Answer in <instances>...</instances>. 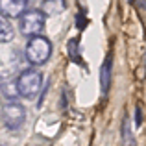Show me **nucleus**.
Wrapping results in <instances>:
<instances>
[{
    "label": "nucleus",
    "instance_id": "nucleus-1",
    "mask_svg": "<svg viewBox=\"0 0 146 146\" xmlns=\"http://www.w3.org/2000/svg\"><path fill=\"white\" fill-rule=\"evenodd\" d=\"M24 56L28 59V63H32L33 67H41L50 59L52 56V43L50 39H46L44 35H35L30 37L26 43Z\"/></svg>",
    "mask_w": 146,
    "mask_h": 146
},
{
    "label": "nucleus",
    "instance_id": "nucleus-2",
    "mask_svg": "<svg viewBox=\"0 0 146 146\" xmlns=\"http://www.w3.org/2000/svg\"><path fill=\"white\" fill-rule=\"evenodd\" d=\"M44 24H46V15L41 9H26L19 17V28H21V33L26 37L41 35Z\"/></svg>",
    "mask_w": 146,
    "mask_h": 146
},
{
    "label": "nucleus",
    "instance_id": "nucleus-3",
    "mask_svg": "<svg viewBox=\"0 0 146 146\" xmlns=\"http://www.w3.org/2000/svg\"><path fill=\"white\" fill-rule=\"evenodd\" d=\"M17 87L22 98L33 100L43 87V74L35 68H28V70L21 72V76L17 78Z\"/></svg>",
    "mask_w": 146,
    "mask_h": 146
},
{
    "label": "nucleus",
    "instance_id": "nucleus-4",
    "mask_svg": "<svg viewBox=\"0 0 146 146\" xmlns=\"http://www.w3.org/2000/svg\"><path fill=\"white\" fill-rule=\"evenodd\" d=\"M26 122V109L19 102H7L2 107V124L9 131H17Z\"/></svg>",
    "mask_w": 146,
    "mask_h": 146
},
{
    "label": "nucleus",
    "instance_id": "nucleus-5",
    "mask_svg": "<svg viewBox=\"0 0 146 146\" xmlns=\"http://www.w3.org/2000/svg\"><path fill=\"white\" fill-rule=\"evenodd\" d=\"M109 85H111V56H107L102 63V68H100V87H102L104 96L109 91Z\"/></svg>",
    "mask_w": 146,
    "mask_h": 146
},
{
    "label": "nucleus",
    "instance_id": "nucleus-6",
    "mask_svg": "<svg viewBox=\"0 0 146 146\" xmlns=\"http://www.w3.org/2000/svg\"><path fill=\"white\" fill-rule=\"evenodd\" d=\"M65 7H67V2L65 0H44L43 4H41V11H43L44 15H52V17H56V15H61L65 11Z\"/></svg>",
    "mask_w": 146,
    "mask_h": 146
},
{
    "label": "nucleus",
    "instance_id": "nucleus-7",
    "mask_svg": "<svg viewBox=\"0 0 146 146\" xmlns=\"http://www.w3.org/2000/svg\"><path fill=\"white\" fill-rule=\"evenodd\" d=\"M122 146H137V141L133 137L128 113H124V118H122Z\"/></svg>",
    "mask_w": 146,
    "mask_h": 146
},
{
    "label": "nucleus",
    "instance_id": "nucleus-8",
    "mask_svg": "<svg viewBox=\"0 0 146 146\" xmlns=\"http://www.w3.org/2000/svg\"><path fill=\"white\" fill-rule=\"evenodd\" d=\"M24 4H19L15 2V0H2V15L6 17V15H19L21 17L22 13H24Z\"/></svg>",
    "mask_w": 146,
    "mask_h": 146
},
{
    "label": "nucleus",
    "instance_id": "nucleus-9",
    "mask_svg": "<svg viewBox=\"0 0 146 146\" xmlns=\"http://www.w3.org/2000/svg\"><path fill=\"white\" fill-rule=\"evenodd\" d=\"M15 32H13V26H11V22L7 21L6 17H0V43H9L11 39H13Z\"/></svg>",
    "mask_w": 146,
    "mask_h": 146
},
{
    "label": "nucleus",
    "instance_id": "nucleus-10",
    "mask_svg": "<svg viewBox=\"0 0 146 146\" xmlns=\"http://www.w3.org/2000/svg\"><path fill=\"white\" fill-rule=\"evenodd\" d=\"M2 94L6 98L9 100H15L21 96V93H19V87H17V82H9V83H4L2 85Z\"/></svg>",
    "mask_w": 146,
    "mask_h": 146
},
{
    "label": "nucleus",
    "instance_id": "nucleus-11",
    "mask_svg": "<svg viewBox=\"0 0 146 146\" xmlns=\"http://www.w3.org/2000/svg\"><path fill=\"white\" fill-rule=\"evenodd\" d=\"M68 54H70L72 61H76V63H78V61H80V52H78V41H76V39H70V41H68Z\"/></svg>",
    "mask_w": 146,
    "mask_h": 146
},
{
    "label": "nucleus",
    "instance_id": "nucleus-12",
    "mask_svg": "<svg viewBox=\"0 0 146 146\" xmlns=\"http://www.w3.org/2000/svg\"><path fill=\"white\" fill-rule=\"evenodd\" d=\"M137 124H141V107L137 106Z\"/></svg>",
    "mask_w": 146,
    "mask_h": 146
},
{
    "label": "nucleus",
    "instance_id": "nucleus-13",
    "mask_svg": "<svg viewBox=\"0 0 146 146\" xmlns=\"http://www.w3.org/2000/svg\"><path fill=\"white\" fill-rule=\"evenodd\" d=\"M15 2H19V4H24V6H26V4H30L32 0H15Z\"/></svg>",
    "mask_w": 146,
    "mask_h": 146
},
{
    "label": "nucleus",
    "instance_id": "nucleus-14",
    "mask_svg": "<svg viewBox=\"0 0 146 146\" xmlns=\"http://www.w3.org/2000/svg\"><path fill=\"white\" fill-rule=\"evenodd\" d=\"M128 2H129V4H133V2H135V0H128Z\"/></svg>",
    "mask_w": 146,
    "mask_h": 146
}]
</instances>
